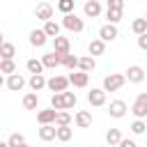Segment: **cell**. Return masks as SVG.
<instances>
[{
    "instance_id": "30",
    "label": "cell",
    "mask_w": 147,
    "mask_h": 147,
    "mask_svg": "<svg viewBox=\"0 0 147 147\" xmlns=\"http://www.w3.org/2000/svg\"><path fill=\"white\" fill-rule=\"evenodd\" d=\"M51 108H55V110H67V108H64V94H62V92H55V94L51 96Z\"/></svg>"
},
{
    "instance_id": "31",
    "label": "cell",
    "mask_w": 147,
    "mask_h": 147,
    "mask_svg": "<svg viewBox=\"0 0 147 147\" xmlns=\"http://www.w3.org/2000/svg\"><path fill=\"white\" fill-rule=\"evenodd\" d=\"M0 74H7V76L16 74V62L14 60H0Z\"/></svg>"
},
{
    "instance_id": "45",
    "label": "cell",
    "mask_w": 147,
    "mask_h": 147,
    "mask_svg": "<svg viewBox=\"0 0 147 147\" xmlns=\"http://www.w3.org/2000/svg\"><path fill=\"white\" fill-rule=\"evenodd\" d=\"M108 147H113V145H108Z\"/></svg>"
},
{
    "instance_id": "40",
    "label": "cell",
    "mask_w": 147,
    "mask_h": 147,
    "mask_svg": "<svg viewBox=\"0 0 147 147\" xmlns=\"http://www.w3.org/2000/svg\"><path fill=\"white\" fill-rule=\"evenodd\" d=\"M2 85H7V80H5V76L0 74V87H2Z\"/></svg>"
},
{
    "instance_id": "7",
    "label": "cell",
    "mask_w": 147,
    "mask_h": 147,
    "mask_svg": "<svg viewBox=\"0 0 147 147\" xmlns=\"http://www.w3.org/2000/svg\"><path fill=\"white\" fill-rule=\"evenodd\" d=\"M67 78H69V85H74V87H87V83H90V74H85L80 69L71 71Z\"/></svg>"
},
{
    "instance_id": "18",
    "label": "cell",
    "mask_w": 147,
    "mask_h": 147,
    "mask_svg": "<svg viewBox=\"0 0 147 147\" xmlns=\"http://www.w3.org/2000/svg\"><path fill=\"white\" fill-rule=\"evenodd\" d=\"M55 133H57V126H55V124H44V126L39 129V138H41L44 142L55 140Z\"/></svg>"
},
{
    "instance_id": "19",
    "label": "cell",
    "mask_w": 147,
    "mask_h": 147,
    "mask_svg": "<svg viewBox=\"0 0 147 147\" xmlns=\"http://www.w3.org/2000/svg\"><path fill=\"white\" fill-rule=\"evenodd\" d=\"M83 9H85V16H90V18H96V16L101 14V2H99V0H87Z\"/></svg>"
},
{
    "instance_id": "38",
    "label": "cell",
    "mask_w": 147,
    "mask_h": 147,
    "mask_svg": "<svg viewBox=\"0 0 147 147\" xmlns=\"http://www.w3.org/2000/svg\"><path fill=\"white\" fill-rule=\"evenodd\" d=\"M108 9H124V0H106Z\"/></svg>"
},
{
    "instance_id": "48",
    "label": "cell",
    "mask_w": 147,
    "mask_h": 147,
    "mask_svg": "<svg viewBox=\"0 0 147 147\" xmlns=\"http://www.w3.org/2000/svg\"><path fill=\"white\" fill-rule=\"evenodd\" d=\"M145 122H147V119H145Z\"/></svg>"
},
{
    "instance_id": "25",
    "label": "cell",
    "mask_w": 147,
    "mask_h": 147,
    "mask_svg": "<svg viewBox=\"0 0 147 147\" xmlns=\"http://www.w3.org/2000/svg\"><path fill=\"white\" fill-rule=\"evenodd\" d=\"M106 142L113 145V147H117V145L122 142V131H119V129H108V131H106Z\"/></svg>"
},
{
    "instance_id": "46",
    "label": "cell",
    "mask_w": 147,
    "mask_h": 147,
    "mask_svg": "<svg viewBox=\"0 0 147 147\" xmlns=\"http://www.w3.org/2000/svg\"><path fill=\"white\" fill-rule=\"evenodd\" d=\"M145 18H147V14H145Z\"/></svg>"
},
{
    "instance_id": "11",
    "label": "cell",
    "mask_w": 147,
    "mask_h": 147,
    "mask_svg": "<svg viewBox=\"0 0 147 147\" xmlns=\"http://www.w3.org/2000/svg\"><path fill=\"white\" fill-rule=\"evenodd\" d=\"M34 16L39 18V21H53V7L48 5V2H39L37 5V9H34Z\"/></svg>"
},
{
    "instance_id": "15",
    "label": "cell",
    "mask_w": 147,
    "mask_h": 147,
    "mask_svg": "<svg viewBox=\"0 0 147 147\" xmlns=\"http://www.w3.org/2000/svg\"><path fill=\"white\" fill-rule=\"evenodd\" d=\"M46 41H48V37H46V32H44V30H32V32H30V44H32L34 48L46 46Z\"/></svg>"
},
{
    "instance_id": "39",
    "label": "cell",
    "mask_w": 147,
    "mask_h": 147,
    "mask_svg": "<svg viewBox=\"0 0 147 147\" xmlns=\"http://www.w3.org/2000/svg\"><path fill=\"white\" fill-rule=\"evenodd\" d=\"M138 48H140V51H147V32L138 37Z\"/></svg>"
},
{
    "instance_id": "5",
    "label": "cell",
    "mask_w": 147,
    "mask_h": 147,
    "mask_svg": "<svg viewBox=\"0 0 147 147\" xmlns=\"http://www.w3.org/2000/svg\"><path fill=\"white\" fill-rule=\"evenodd\" d=\"M106 90L103 87H92L90 92H87V101H90V106H106Z\"/></svg>"
},
{
    "instance_id": "26",
    "label": "cell",
    "mask_w": 147,
    "mask_h": 147,
    "mask_svg": "<svg viewBox=\"0 0 147 147\" xmlns=\"http://www.w3.org/2000/svg\"><path fill=\"white\" fill-rule=\"evenodd\" d=\"M60 64L67 67V69H71V71H76V69H78V57L71 55V53H69V55H60Z\"/></svg>"
},
{
    "instance_id": "6",
    "label": "cell",
    "mask_w": 147,
    "mask_h": 147,
    "mask_svg": "<svg viewBox=\"0 0 147 147\" xmlns=\"http://www.w3.org/2000/svg\"><path fill=\"white\" fill-rule=\"evenodd\" d=\"M126 80L129 83H133V85H138V83H142L145 80V69L140 67V64H131L129 69H126Z\"/></svg>"
},
{
    "instance_id": "21",
    "label": "cell",
    "mask_w": 147,
    "mask_h": 147,
    "mask_svg": "<svg viewBox=\"0 0 147 147\" xmlns=\"http://www.w3.org/2000/svg\"><path fill=\"white\" fill-rule=\"evenodd\" d=\"M94 67H96V62H94L92 55H83V57H78V69H80V71L90 74V71H94Z\"/></svg>"
},
{
    "instance_id": "33",
    "label": "cell",
    "mask_w": 147,
    "mask_h": 147,
    "mask_svg": "<svg viewBox=\"0 0 147 147\" xmlns=\"http://www.w3.org/2000/svg\"><path fill=\"white\" fill-rule=\"evenodd\" d=\"M129 129H131V133H133V136H140V133H145V129H147V122H145V119H133Z\"/></svg>"
},
{
    "instance_id": "16",
    "label": "cell",
    "mask_w": 147,
    "mask_h": 147,
    "mask_svg": "<svg viewBox=\"0 0 147 147\" xmlns=\"http://www.w3.org/2000/svg\"><path fill=\"white\" fill-rule=\"evenodd\" d=\"M41 64H44V69H55V67H60V55L55 51H51V53L41 55Z\"/></svg>"
},
{
    "instance_id": "32",
    "label": "cell",
    "mask_w": 147,
    "mask_h": 147,
    "mask_svg": "<svg viewBox=\"0 0 147 147\" xmlns=\"http://www.w3.org/2000/svg\"><path fill=\"white\" fill-rule=\"evenodd\" d=\"M131 30L140 37V34H145L147 32V18H136L133 23H131Z\"/></svg>"
},
{
    "instance_id": "34",
    "label": "cell",
    "mask_w": 147,
    "mask_h": 147,
    "mask_svg": "<svg viewBox=\"0 0 147 147\" xmlns=\"http://www.w3.org/2000/svg\"><path fill=\"white\" fill-rule=\"evenodd\" d=\"M106 18H108V23L117 25V23L122 21V9H108V11H106Z\"/></svg>"
},
{
    "instance_id": "27",
    "label": "cell",
    "mask_w": 147,
    "mask_h": 147,
    "mask_svg": "<svg viewBox=\"0 0 147 147\" xmlns=\"http://www.w3.org/2000/svg\"><path fill=\"white\" fill-rule=\"evenodd\" d=\"M71 136H74V129H71V124H69V126H57V133H55V138H57L60 142H69V140H71Z\"/></svg>"
},
{
    "instance_id": "35",
    "label": "cell",
    "mask_w": 147,
    "mask_h": 147,
    "mask_svg": "<svg viewBox=\"0 0 147 147\" xmlns=\"http://www.w3.org/2000/svg\"><path fill=\"white\" fill-rule=\"evenodd\" d=\"M57 9L62 14H74V0H57Z\"/></svg>"
},
{
    "instance_id": "1",
    "label": "cell",
    "mask_w": 147,
    "mask_h": 147,
    "mask_svg": "<svg viewBox=\"0 0 147 147\" xmlns=\"http://www.w3.org/2000/svg\"><path fill=\"white\" fill-rule=\"evenodd\" d=\"M124 83H126V76L124 74H108L103 78V90L106 92H117L119 87H124Z\"/></svg>"
},
{
    "instance_id": "20",
    "label": "cell",
    "mask_w": 147,
    "mask_h": 147,
    "mask_svg": "<svg viewBox=\"0 0 147 147\" xmlns=\"http://www.w3.org/2000/svg\"><path fill=\"white\" fill-rule=\"evenodd\" d=\"M87 53H90L92 57L103 55V53H106V41H101V39H92V41H90V46H87Z\"/></svg>"
},
{
    "instance_id": "10",
    "label": "cell",
    "mask_w": 147,
    "mask_h": 147,
    "mask_svg": "<svg viewBox=\"0 0 147 147\" xmlns=\"http://www.w3.org/2000/svg\"><path fill=\"white\" fill-rule=\"evenodd\" d=\"M53 51H55L57 55H69V53H71V44H69V39L62 37V34L55 37V39H53Z\"/></svg>"
},
{
    "instance_id": "28",
    "label": "cell",
    "mask_w": 147,
    "mask_h": 147,
    "mask_svg": "<svg viewBox=\"0 0 147 147\" xmlns=\"http://www.w3.org/2000/svg\"><path fill=\"white\" fill-rule=\"evenodd\" d=\"M71 113H67V110H57V115H55V126H69L71 124Z\"/></svg>"
},
{
    "instance_id": "41",
    "label": "cell",
    "mask_w": 147,
    "mask_h": 147,
    "mask_svg": "<svg viewBox=\"0 0 147 147\" xmlns=\"http://www.w3.org/2000/svg\"><path fill=\"white\" fill-rule=\"evenodd\" d=\"M2 44H5V34L0 32V46H2Z\"/></svg>"
},
{
    "instance_id": "37",
    "label": "cell",
    "mask_w": 147,
    "mask_h": 147,
    "mask_svg": "<svg viewBox=\"0 0 147 147\" xmlns=\"http://www.w3.org/2000/svg\"><path fill=\"white\" fill-rule=\"evenodd\" d=\"M23 142H25L23 133H11V136H9V140H7V145H9V147H21Z\"/></svg>"
},
{
    "instance_id": "24",
    "label": "cell",
    "mask_w": 147,
    "mask_h": 147,
    "mask_svg": "<svg viewBox=\"0 0 147 147\" xmlns=\"http://www.w3.org/2000/svg\"><path fill=\"white\" fill-rule=\"evenodd\" d=\"M37 103H39L37 92H28V94L23 96V108H25V110H37Z\"/></svg>"
},
{
    "instance_id": "2",
    "label": "cell",
    "mask_w": 147,
    "mask_h": 147,
    "mask_svg": "<svg viewBox=\"0 0 147 147\" xmlns=\"http://www.w3.org/2000/svg\"><path fill=\"white\" fill-rule=\"evenodd\" d=\"M131 113L136 115V119H147V92H140L131 106Z\"/></svg>"
},
{
    "instance_id": "8",
    "label": "cell",
    "mask_w": 147,
    "mask_h": 147,
    "mask_svg": "<svg viewBox=\"0 0 147 147\" xmlns=\"http://www.w3.org/2000/svg\"><path fill=\"white\" fill-rule=\"evenodd\" d=\"M108 115H110L113 119H122V117L126 115V103H124L122 99L110 101V106H108Z\"/></svg>"
},
{
    "instance_id": "42",
    "label": "cell",
    "mask_w": 147,
    "mask_h": 147,
    "mask_svg": "<svg viewBox=\"0 0 147 147\" xmlns=\"http://www.w3.org/2000/svg\"><path fill=\"white\" fill-rule=\"evenodd\" d=\"M0 147H9V145H7V142H0Z\"/></svg>"
},
{
    "instance_id": "12",
    "label": "cell",
    "mask_w": 147,
    "mask_h": 147,
    "mask_svg": "<svg viewBox=\"0 0 147 147\" xmlns=\"http://www.w3.org/2000/svg\"><path fill=\"white\" fill-rule=\"evenodd\" d=\"M25 83H28V80H25L18 71H16V74H11V76H7V87H9L11 92H21V90L25 87Z\"/></svg>"
},
{
    "instance_id": "43",
    "label": "cell",
    "mask_w": 147,
    "mask_h": 147,
    "mask_svg": "<svg viewBox=\"0 0 147 147\" xmlns=\"http://www.w3.org/2000/svg\"><path fill=\"white\" fill-rule=\"evenodd\" d=\"M21 147H30V145H28V142H23V145H21Z\"/></svg>"
},
{
    "instance_id": "17",
    "label": "cell",
    "mask_w": 147,
    "mask_h": 147,
    "mask_svg": "<svg viewBox=\"0 0 147 147\" xmlns=\"http://www.w3.org/2000/svg\"><path fill=\"white\" fill-rule=\"evenodd\" d=\"M46 80H48V78H44V74H32L30 80H28V85H30L32 92H39V90L46 87Z\"/></svg>"
},
{
    "instance_id": "4",
    "label": "cell",
    "mask_w": 147,
    "mask_h": 147,
    "mask_svg": "<svg viewBox=\"0 0 147 147\" xmlns=\"http://www.w3.org/2000/svg\"><path fill=\"white\" fill-rule=\"evenodd\" d=\"M46 87H48L53 94H55V92H67V87H69V78L57 74V76H53V78L46 80Z\"/></svg>"
},
{
    "instance_id": "23",
    "label": "cell",
    "mask_w": 147,
    "mask_h": 147,
    "mask_svg": "<svg viewBox=\"0 0 147 147\" xmlns=\"http://www.w3.org/2000/svg\"><path fill=\"white\" fill-rule=\"evenodd\" d=\"M60 28H62L60 23H55V21H46L41 30L46 32V37H53V39H55V37H60Z\"/></svg>"
},
{
    "instance_id": "14",
    "label": "cell",
    "mask_w": 147,
    "mask_h": 147,
    "mask_svg": "<svg viewBox=\"0 0 147 147\" xmlns=\"http://www.w3.org/2000/svg\"><path fill=\"white\" fill-rule=\"evenodd\" d=\"M74 122H76L78 129H87V126H92V115H90V110H78V113L74 115Z\"/></svg>"
},
{
    "instance_id": "13",
    "label": "cell",
    "mask_w": 147,
    "mask_h": 147,
    "mask_svg": "<svg viewBox=\"0 0 147 147\" xmlns=\"http://www.w3.org/2000/svg\"><path fill=\"white\" fill-rule=\"evenodd\" d=\"M55 115H57L55 108H44V110L37 113V122H39L41 126H44V124H55Z\"/></svg>"
},
{
    "instance_id": "29",
    "label": "cell",
    "mask_w": 147,
    "mask_h": 147,
    "mask_svg": "<svg viewBox=\"0 0 147 147\" xmlns=\"http://www.w3.org/2000/svg\"><path fill=\"white\" fill-rule=\"evenodd\" d=\"M25 67H28L30 74H41V71H44V64H41V60H37V57H30V60L25 62Z\"/></svg>"
},
{
    "instance_id": "36",
    "label": "cell",
    "mask_w": 147,
    "mask_h": 147,
    "mask_svg": "<svg viewBox=\"0 0 147 147\" xmlns=\"http://www.w3.org/2000/svg\"><path fill=\"white\" fill-rule=\"evenodd\" d=\"M64 94V108L69 110V108H74L76 103H78V96L74 94V92H62Z\"/></svg>"
},
{
    "instance_id": "44",
    "label": "cell",
    "mask_w": 147,
    "mask_h": 147,
    "mask_svg": "<svg viewBox=\"0 0 147 147\" xmlns=\"http://www.w3.org/2000/svg\"><path fill=\"white\" fill-rule=\"evenodd\" d=\"M41 2H46V0H41Z\"/></svg>"
},
{
    "instance_id": "47",
    "label": "cell",
    "mask_w": 147,
    "mask_h": 147,
    "mask_svg": "<svg viewBox=\"0 0 147 147\" xmlns=\"http://www.w3.org/2000/svg\"><path fill=\"white\" fill-rule=\"evenodd\" d=\"M136 147H138V145H136Z\"/></svg>"
},
{
    "instance_id": "3",
    "label": "cell",
    "mask_w": 147,
    "mask_h": 147,
    "mask_svg": "<svg viewBox=\"0 0 147 147\" xmlns=\"http://www.w3.org/2000/svg\"><path fill=\"white\" fill-rule=\"evenodd\" d=\"M62 28H67V30H71V32H83L85 23H83V18L76 16V14H64V18H62Z\"/></svg>"
},
{
    "instance_id": "9",
    "label": "cell",
    "mask_w": 147,
    "mask_h": 147,
    "mask_svg": "<svg viewBox=\"0 0 147 147\" xmlns=\"http://www.w3.org/2000/svg\"><path fill=\"white\" fill-rule=\"evenodd\" d=\"M117 25H113V23H106V25H101L99 28V39L101 41H115L117 39Z\"/></svg>"
},
{
    "instance_id": "22",
    "label": "cell",
    "mask_w": 147,
    "mask_h": 147,
    "mask_svg": "<svg viewBox=\"0 0 147 147\" xmlns=\"http://www.w3.org/2000/svg\"><path fill=\"white\" fill-rule=\"evenodd\" d=\"M14 55H16V46L11 41H5L0 46V60H14Z\"/></svg>"
}]
</instances>
